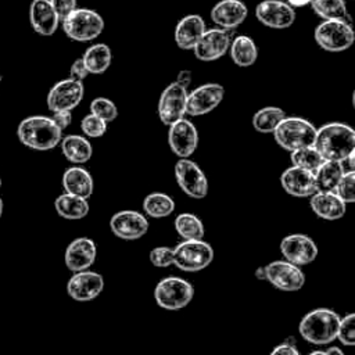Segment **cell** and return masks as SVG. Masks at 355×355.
Wrapping results in <instances>:
<instances>
[{
  "instance_id": "1",
  "label": "cell",
  "mask_w": 355,
  "mask_h": 355,
  "mask_svg": "<svg viewBox=\"0 0 355 355\" xmlns=\"http://www.w3.org/2000/svg\"><path fill=\"white\" fill-rule=\"evenodd\" d=\"M313 146L323 159L343 161L355 151V130L343 122H329L316 129Z\"/></svg>"
},
{
  "instance_id": "2",
  "label": "cell",
  "mask_w": 355,
  "mask_h": 355,
  "mask_svg": "<svg viewBox=\"0 0 355 355\" xmlns=\"http://www.w3.org/2000/svg\"><path fill=\"white\" fill-rule=\"evenodd\" d=\"M17 136L25 147L37 151H47L60 144L62 130L51 116L32 115L19 122Z\"/></svg>"
},
{
  "instance_id": "3",
  "label": "cell",
  "mask_w": 355,
  "mask_h": 355,
  "mask_svg": "<svg viewBox=\"0 0 355 355\" xmlns=\"http://www.w3.org/2000/svg\"><path fill=\"white\" fill-rule=\"evenodd\" d=\"M340 316L330 308H315L300 322L301 337L313 345H329L336 340Z\"/></svg>"
},
{
  "instance_id": "4",
  "label": "cell",
  "mask_w": 355,
  "mask_h": 355,
  "mask_svg": "<svg viewBox=\"0 0 355 355\" xmlns=\"http://www.w3.org/2000/svg\"><path fill=\"white\" fill-rule=\"evenodd\" d=\"M275 141L287 151L313 146L316 128L312 122L300 116H284L273 129Z\"/></svg>"
},
{
  "instance_id": "5",
  "label": "cell",
  "mask_w": 355,
  "mask_h": 355,
  "mask_svg": "<svg viewBox=\"0 0 355 355\" xmlns=\"http://www.w3.org/2000/svg\"><path fill=\"white\" fill-rule=\"evenodd\" d=\"M64 33L75 42H90L98 37L104 29L103 17L90 8L76 7L61 19Z\"/></svg>"
},
{
  "instance_id": "6",
  "label": "cell",
  "mask_w": 355,
  "mask_h": 355,
  "mask_svg": "<svg viewBox=\"0 0 355 355\" xmlns=\"http://www.w3.org/2000/svg\"><path fill=\"white\" fill-rule=\"evenodd\" d=\"M173 250V265L183 272H200L214 261V248L202 239L183 240Z\"/></svg>"
},
{
  "instance_id": "7",
  "label": "cell",
  "mask_w": 355,
  "mask_h": 355,
  "mask_svg": "<svg viewBox=\"0 0 355 355\" xmlns=\"http://www.w3.org/2000/svg\"><path fill=\"white\" fill-rule=\"evenodd\" d=\"M315 42L330 53H340L349 49L355 40L352 22L340 19H323L315 28Z\"/></svg>"
},
{
  "instance_id": "8",
  "label": "cell",
  "mask_w": 355,
  "mask_h": 355,
  "mask_svg": "<svg viewBox=\"0 0 355 355\" xmlns=\"http://www.w3.org/2000/svg\"><path fill=\"white\" fill-rule=\"evenodd\" d=\"M193 297V284L178 276L164 277L154 288V300L157 305L168 311H178L187 306Z\"/></svg>"
},
{
  "instance_id": "9",
  "label": "cell",
  "mask_w": 355,
  "mask_h": 355,
  "mask_svg": "<svg viewBox=\"0 0 355 355\" xmlns=\"http://www.w3.org/2000/svg\"><path fill=\"white\" fill-rule=\"evenodd\" d=\"M173 172L178 186L189 197L201 200L208 194V179L197 162L190 158H179Z\"/></svg>"
},
{
  "instance_id": "10",
  "label": "cell",
  "mask_w": 355,
  "mask_h": 355,
  "mask_svg": "<svg viewBox=\"0 0 355 355\" xmlns=\"http://www.w3.org/2000/svg\"><path fill=\"white\" fill-rule=\"evenodd\" d=\"M265 280L286 293L300 291L305 284V275L300 266L286 261H272L265 266Z\"/></svg>"
},
{
  "instance_id": "11",
  "label": "cell",
  "mask_w": 355,
  "mask_h": 355,
  "mask_svg": "<svg viewBox=\"0 0 355 355\" xmlns=\"http://www.w3.org/2000/svg\"><path fill=\"white\" fill-rule=\"evenodd\" d=\"M225 97V87L219 83H204L190 93L186 100V115L201 116L214 111Z\"/></svg>"
},
{
  "instance_id": "12",
  "label": "cell",
  "mask_w": 355,
  "mask_h": 355,
  "mask_svg": "<svg viewBox=\"0 0 355 355\" xmlns=\"http://www.w3.org/2000/svg\"><path fill=\"white\" fill-rule=\"evenodd\" d=\"M186 100H187V87L182 86L176 80L168 85L158 101V116L161 122L166 126L186 116Z\"/></svg>"
},
{
  "instance_id": "13",
  "label": "cell",
  "mask_w": 355,
  "mask_h": 355,
  "mask_svg": "<svg viewBox=\"0 0 355 355\" xmlns=\"http://www.w3.org/2000/svg\"><path fill=\"white\" fill-rule=\"evenodd\" d=\"M85 94V87L80 80L68 78L57 82L47 94V107L51 112L72 111L79 105Z\"/></svg>"
},
{
  "instance_id": "14",
  "label": "cell",
  "mask_w": 355,
  "mask_h": 355,
  "mask_svg": "<svg viewBox=\"0 0 355 355\" xmlns=\"http://www.w3.org/2000/svg\"><path fill=\"white\" fill-rule=\"evenodd\" d=\"M280 252L286 261L297 266H305L316 259L318 247L309 236L294 233L283 237L280 241Z\"/></svg>"
},
{
  "instance_id": "15",
  "label": "cell",
  "mask_w": 355,
  "mask_h": 355,
  "mask_svg": "<svg viewBox=\"0 0 355 355\" xmlns=\"http://www.w3.org/2000/svg\"><path fill=\"white\" fill-rule=\"evenodd\" d=\"M168 143L172 153L179 158H189L198 146V132L194 123L186 118L169 125Z\"/></svg>"
},
{
  "instance_id": "16",
  "label": "cell",
  "mask_w": 355,
  "mask_h": 355,
  "mask_svg": "<svg viewBox=\"0 0 355 355\" xmlns=\"http://www.w3.org/2000/svg\"><path fill=\"white\" fill-rule=\"evenodd\" d=\"M104 290V279L100 273L85 269L73 272L67 283L68 295L78 302L94 300Z\"/></svg>"
},
{
  "instance_id": "17",
  "label": "cell",
  "mask_w": 355,
  "mask_h": 355,
  "mask_svg": "<svg viewBox=\"0 0 355 355\" xmlns=\"http://www.w3.org/2000/svg\"><path fill=\"white\" fill-rule=\"evenodd\" d=\"M230 35L226 29L211 28L205 29L196 46L193 47L196 58L200 61H215L225 55L230 46Z\"/></svg>"
},
{
  "instance_id": "18",
  "label": "cell",
  "mask_w": 355,
  "mask_h": 355,
  "mask_svg": "<svg viewBox=\"0 0 355 355\" xmlns=\"http://www.w3.org/2000/svg\"><path fill=\"white\" fill-rule=\"evenodd\" d=\"M111 232L122 240L141 239L148 230V220L144 214L133 209H123L110 219Z\"/></svg>"
},
{
  "instance_id": "19",
  "label": "cell",
  "mask_w": 355,
  "mask_h": 355,
  "mask_svg": "<svg viewBox=\"0 0 355 355\" xmlns=\"http://www.w3.org/2000/svg\"><path fill=\"white\" fill-rule=\"evenodd\" d=\"M255 15L261 24L272 29H286L295 21L294 7L283 0H263L258 3Z\"/></svg>"
},
{
  "instance_id": "20",
  "label": "cell",
  "mask_w": 355,
  "mask_h": 355,
  "mask_svg": "<svg viewBox=\"0 0 355 355\" xmlns=\"http://www.w3.org/2000/svg\"><path fill=\"white\" fill-rule=\"evenodd\" d=\"M97 257L96 243L89 237H78L72 240L64 254L65 266L71 272L89 269Z\"/></svg>"
},
{
  "instance_id": "21",
  "label": "cell",
  "mask_w": 355,
  "mask_h": 355,
  "mask_svg": "<svg viewBox=\"0 0 355 355\" xmlns=\"http://www.w3.org/2000/svg\"><path fill=\"white\" fill-rule=\"evenodd\" d=\"M280 183L284 191L293 197H309L316 191L313 172L294 165L283 171Z\"/></svg>"
},
{
  "instance_id": "22",
  "label": "cell",
  "mask_w": 355,
  "mask_h": 355,
  "mask_svg": "<svg viewBox=\"0 0 355 355\" xmlns=\"http://www.w3.org/2000/svg\"><path fill=\"white\" fill-rule=\"evenodd\" d=\"M248 10L241 0H220L211 10V19L222 29L237 28L247 18Z\"/></svg>"
},
{
  "instance_id": "23",
  "label": "cell",
  "mask_w": 355,
  "mask_h": 355,
  "mask_svg": "<svg viewBox=\"0 0 355 355\" xmlns=\"http://www.w3.org/2000/svg\"><path fill=\"white\" fill-rule=\"evenodd\" d=\"M29 22L36 33L51 36L55 33L61 21L50 0H32L29 6Z\"/></svg>"
},
{
  "instance_id": "24",
  "label": "cell",
  "mask_w": 355,
  "mask_h": 355,
  "mask_svg": "<svg viewBox=\"0 0 355 355\" xmlns=\"http://www.w3.org/2000/svg\"><path fill=\"white\" fill-rule=\"evenodd\" d=\"M309 198L311 209L322 219L336 220L347 211V204L334 191H315Z\"/></svg>"
},
{
  "instance_id": "25",
  "label": "cell",
  "mask_w": 355,
  "mask_h": 355,
  "mask_svg": "<svg viewBox=\"0 0 355 355\" xmlns=\"http://www.w3.org/2000/svg\"><path fill=\"white\" fill-rule=\"evenodd\" d=\"M205 29L207 28L202 17H200L198 14H189L183 17L175 26V43L182 50H193Z\"/></svg>"
},
{
  "instance_id": "26",
  "label": "cell",
  "mask_w": 355,
  "mask_h": 355,
  "mask_svg": "<svg viewBox=\"0 0 355 355\" xmlns=\"http://www.w3.org/2000/svg\"><path fill=\"white\" fill-rule=\"evenodd\" d=\"M62 187L65 193L90 198L94 190V182L90 172L82 166H69L62 173Z\"/></svg>"
},
{
  "instance_id": "27",
  "label": "cell",
  "mask_w": 355,
  "mask_h": 355,
  "mask_svg": "<svg viewBox=\"0 0 355 355\" xmlns=\"http://www.w3.org/2000/svg\"><path fill=\"white\" fill-rule=\"evenodd\" d=\"M62 155L72 164L80 165L87 162L93 155V147L89 139L80 135H67L60 141Z\"/></svg>"
},
{
  "instance_id": "28",
  "label": "cell",
  "mask_w": 355,
  "mask_h": 355,
  "mask_svg": "<svg viewBox=\"0 0 355 355\" xmlns=\"http://www.w3.org/2000/svg\"><path fill=\"white\" fill-rule=\"evenodd\" d=\"M54 208L61 218L69 219V220L82 219L90 211L87 198H83L80 196L71 194V193L60 194L54 201Z\"/></svg>"
},
{
  "instance_id": "29",
  "label": "cell",
  "mask_w": 355,
  "mask_h": 355,
  "mask_svg": "<svg viewBox=\"0 0 355 355\" xmlns=\"http://www.w3.org/2000/svg\"><path fill=\"white\" fill-rule=\"evenodd\" d=\"M85 67L89 73L100 75L104 73L112 62V51L105 43H96L86 49L82 55Z\"/></svg>"
},
{
  "instance_id": "30",
  "label": "cell",
  "mask_w": 355,
  "mask_h": 355,
  "mask_svg": "<svg viewBox=\"0 0 355 355\" xmlns=\"http://www.w3.org/2000/svg\"><path fill=\"white\" fill-rule=\"evenodd\" d=\"M344 172L341 161L324 159L313 172L316 191H334Z\"/></svg>"
},
{
  "instance_id": "31",
  "label": "cell",
  "mask_w": 355,
  "mask_h": 355,
  "mask_svg": "<svg viewBox=\"0 0 355 355\" xmlns=\"http://www.w3.org/2000/svg\"><path fill=\"white\" fill-rule=\"evenodd\" d=\"M229 53L237 67H251L258 58V47L255 42L245 35H239L230 40Z\"/></svg>"
},
{
  "instance_id": "32",
  "label": "cell",
  "mask_w": 355,
  "mask_h": 355,
  "mask_svg": "<svg viewBox=\"0 0 355 355\" xmlns=\"http://www.w3.org/2000/svg\"><path fill=\"white\" fill-rule=\"evenodd\" d=\"M143 211L146 215L159 219L169 216L175 211V201L165 193H150L143 200Z\"/></svg>"
},
{
  "instance_id": "33",
  "label": "cell",
  "mask_w": 355,
  "mask_h": 355,
  "mask_svg": "<svg viewBox=\"0 0 355 355\" xmlns=\"http://www.w3.org/2000/svg\"><path fill=\"white\" fill-rule=\"evenodd\" d=\"M176 233L183 239V240H194V239H202L205 233V227L202 220L190 212H183L179 214L175 218L173 222Z\"/></svg>"
},
{
  "instance_id": "34",
  "label": "cell",
  "mask_w": 355,
  "mask_h": 355,
  "mask_svg": "<svg viewBox=\"0 0 355 355\" xmlns=\"http://www.w3.org/2000/svg\"><path fill=\"white\" fill-rule=\"evenodd\" d=\"M311 7L322 19H340L351 22L344 0H311Z\"/></svg>"
},
{
  "instance_id": "35",
  "label": "cell",
  "mask_w": 355,
  "mask_h": 355,
  "mask_svg": "<svg viewBox=\"0 0 355 355\" xmlns=\"http://www.w3.org/2000/svg\"><path fill=\"white\" fill-rule=\"evenodd\" d=\"M286 116V112L280 107H263L259 108L252 116V126L259 133H272L277 123Z\"/></svg>"
},
{
  "instance_id": "36",
  "label": "cell",
  "mask_w": 355,
  "mask_h": 355,
  "mask_svg": "<svg viewBox=\"0 0 355 355\" xmlns=\"http://www.w3.org/2000/svg\"><path fill=\"white\" fill-rule=\"evenodd\" d=\"M290 159L294 166H300L311 172H315L316 168L324 161L319 151L315 148V146H306L291 151Z\"/></svg>"
},
{
  "instance_id": "37",
  "label": "cell",
  "mask_w": 355,
  "mask_h": 355,
  "mask_svg": "<svg viewBox=\"0 0 355 355\" xmlns=\"http://www.w3.org/2000/svg\"><path fill=\"white\" fill-rule=\"evenodd\" d=\"M90 112L101 118L103 121L112 122L118 116V108L115 103L107 97H96L90 103Z\"/></svg>"
},
{
  "instance_id": "38",
  "label": "cell",
  "mask_w": 355,
  "mask_h": 355,
  "mask_svg": "<svg viewBox=\"0 0 355 355\" xmlns=\"http://www.w3.org/2000/svg\"><path fill=\"white\" fill-rule=\"evenodd\" d=\"M334 193L345 202L351 204L355 201V171H347L338 180Z\"/></svg>"
},
{
  "instance_id": "39",
  "label": "cell",
  "mask_w": 355,
  "mask_h": 355,
  "mask_svg": "<svg viewBox=\"0 0 355 355\" xmlns=\"http://www.w3.org/2000/svg\"><path fill=\"white\" fill-rule=\"evenodd\" d=\"M336 340H338L343 345H347V347H352L355 344V315L354 313H348L344 318H340Z\"/></svg>"
},
{
  "instance_id": "40",
  "label": "cell",
  "mask_w": 355,
  "mask_h": 355,
  "mask_svg": "<svg viewBox=\"0 0 355 355\" xmlns=\"http://www.w3.org/2000/svg\"><path fill=\"white\" fill-rule=\"evenodd\" d=\"M80 129L86 137L97 139L107 132V122L90 112L80 121Z\"/></svg>"
},
{
  "instance_id": "41",
  "label": "cell",
  "mask_w": 355,
  "mask_h": 355,
  "mask_svg": "<svg viewBox=\"0 0 355 355\" xmlns=\"http://www.w3.org/2000/svg\"><path fill=\"white\" fill-rule=\"evenodd\" d=\"M150 262L155 268H168L173 265V250L172 247L159 245L154 247L148 254Z\"/></svg>"
},
{
  "instance_id": "42",
  "label": "cell",
  "mask_w": 355,
  "mask_h": 355,
  "mask_svg": "<svg viewBox=\"0 0 355 355\" xmlns=\"http://www.w3.org/2000/svg\"><path fill=\"white\" fill-rule=\"evenodd\" d=\"M50 3L53 6V8L55 10L57 15L60 17V21L78 7L76 0H50Z\"/></svg>"
},
{
  "instance_id": "43",
  "label": "cell",
  "mask_w": 355,
  "mask_h": 355,
  "mask_svg": "<svg viewBox=\"0 0 355 355\" xmlns=\"http://www.w3.org/2000/svg\"><path fill=\"white\" fill-rule=\"evenodd\" d=\"M87 75H89V72H87V69H86V67H85V62H83L82 57H80V58H76V60L72 62V65H71L69 78L82 82Z\"/></svg>"
},
{
  "instance_id": "44",
  "label": "cell",
  "mask_w": 355,
  "mask_h": 355,
  "mask_svg": "<svg viewBox=\"0 0 355 355\" xmlns=\"http://www.w3.org/2000/svg\"><path fill=\"white\" fill-rule=\"evenodd\" d=\"M53 121L57 123V126L64 130L67 129L72 122V112L71 111H57L53 112Z\"/></svg>"
},
{
  "instance_id": "45",
  "label": "cell",
  "mask_w": 355,
  "mask_h": 355,
  "mask_svg": "<svg viewBox=\"0 0 355 355\" xmlns=\"http://www.w3.org/2000/svg\"><path fill=\"white\" fill-rule=\"evenodd\" d=\"M276 354H284V355H298L300 351L298 348L295 347L294 343H290V341H283L280 344H277L273 349H272V355H276Z\"/></svg>"
},
{
  "instance_id": "46",
  "label": "cell",
  "mask_w": 355,
  "mask_h": 355,
  "mask_svg": "<svg viewBox=\"0 0 355 355\" xmlns=\"http://www.w3.org/2000/svg\"><path fill=\"white\" fill-rule=\"evenodd\" d=\"M176 82H178V83H180V85H182V86H184V87H189V85H190V82H191V72H190V71H187V69L180 71V72L178 73Z\"/></svg>"
},
{
  "instance_id": "47",
  "label": "cell",
  "mask_w": 355,
  "mask_h": 355,
  "mask_svg": "<svg viewBox=\"0 0 355 355\" xmlns=\"http://www.w3.org/2000/svg\"><path fill=\"white\" fill-rule=\"evenodd\" d=\"M291 7H305L311 3V0H286Z\"/></svg>"
},
{
  "instance_id": "48",
  "label": "cell",
  "mask_w": 355,
  "mask_h": 355,
  "mask_svg": "<svg viewBox=\"0 0 355 355\" xmlns=\"http://www.w3.org/2000/svg\"><path fill=\"white\" fill-rule=\"evenodd\" d=\"M254 275L258 280H265V266H259Z\"/></svg>"
},
{
  "instance_id": "49",
  "label": "cell",
  "mask_w": 355,
  "mask_h": 355,
  "mask_svg": "<svg viewBox=\"0 0 355 355\" xmlns=\"http://www.w3.org/2000/svg\"><path fill=\"white\" fill-rule=\"evenodd\" d=\"M324 351V355H329V354H343V351L338 348V347H329Z\"/></svg>"
},
{
  "instance_id": "50",
  "label": "cell",
  "mask_w": 355,
  "mask_h": 355,
  "mask_svg": "<svg viewBox=\"0 0 355 355\" xmlns=\"http://www.w3.org/2000/svg\"><path fill=\"white\" fill-rule=\"evenodd\" d=\"M1 214H3V200L0 198V216H1Z\"/></svg>"
},
{
  "instance_id": "51",
  "label": "cell",
  "mask_w": 355,
  "mask_h": 355,
  "mask_svg": "<svg viewBox=\"0 0 355 355\" xmlns=\"http://www.w3.org/2000/svg\"><path fill=\"white\" fill-rule=\"evenodd\" d=\"M0 187H1V178H0Z\"/></svg>"
},
{
  "instance_id": "52",
  "label": "cell",
  "mask_w": 355,
  "mask_h": 355,
  "mask_svg": "<svg viewBox=\"0 0 355 355\" xmlns=\"http://www.w3.org/2000/svg\"><path fill=\"white\" fill-rule=\"evenodd\" d=\"M0 82H1V75H0Z\"/></svg>"
}]
</instances>
